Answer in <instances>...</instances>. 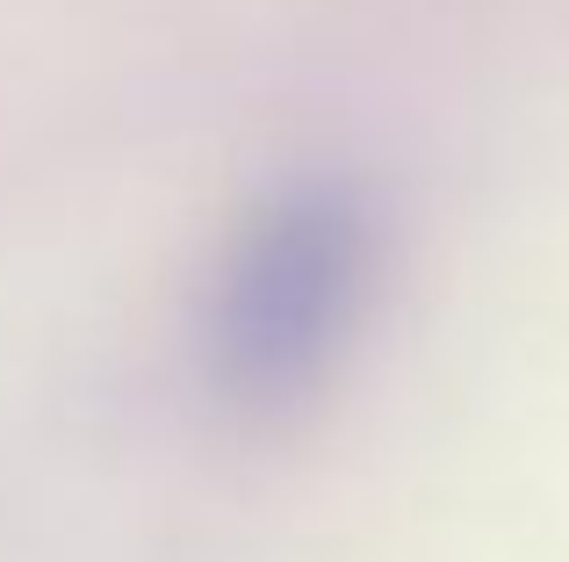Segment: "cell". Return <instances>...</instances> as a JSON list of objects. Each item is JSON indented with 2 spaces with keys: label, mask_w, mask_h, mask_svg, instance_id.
I'll use <instances>...</instances> for the list:
<instances>
[{
  "label": "cell",
  "mask_w": 569,
  "mask_h": 562,
  "mask_svg": "<svg viewBox=\"0 0 569 562\" xmlns=\"http://www.w3.org/2000/svg\"><path fill=\"white\" fill-rule=\"evenodd\" d=\"M382 281V217L353 181L310 173L252 202L202 295V375L238 419L303 411Z\"/></svg>",
  "instance_id": "cell-1"
}]
</instances>
